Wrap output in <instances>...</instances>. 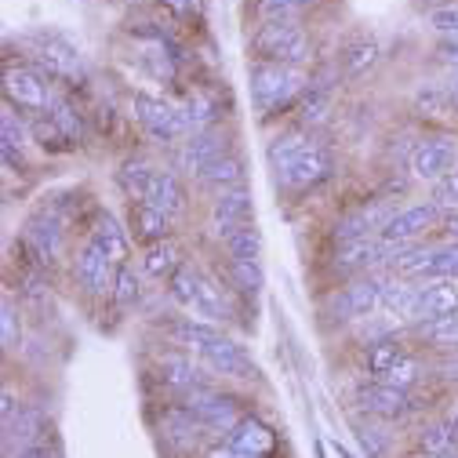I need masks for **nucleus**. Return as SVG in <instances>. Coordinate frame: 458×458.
I'll list each match as a JSON object with an SVG mask.
<instances>
[{"mask_svg": "<svg viewBox=\"0 0 458 458\" xmlns=\"http://www.w3.org/2000/svg\"><path fill=\"white\" fill-rule=\"evenodd\" d=\"M222 248L229 259H262V233H259V225H241L233 229L229 237H222Z\"/></svg>", "mask_w": 458, "mask_h": 458, "instance_id": "nucleus-40", "label": "nucleus"}, {"mask_svg": "<svg viewBox=\"0 0 458 458\" xmlns=\"http://www.w3.org/2000/svg\"><path fill=\"white\" fill-rule=\"evenodd\" d=\"M146 204H153L167 218H179L186 211V186H182V179L175 175V171H164L160 167L157 171V182H153V190L146 197Z\"/></svg>", "mask_w": 458, "mask_h": 458, "instance_id": "nucleus-29", "label": "nucleus"}, {"mask_svg": "<svg viewBox=\"0 0 458 458\" xmlns=\"http://www.w3.org/2000/svg\"><path fill=\"white\" fill-rule=\"evenodd\" d=\"M444 84H447L451 102H454V113H458V73H447V77H444Z\"/></svg>", "mask_w": 458, "mask_h": 458, "instance_id": "nucleus-58", "label": "nucleus"}, {"mask_svg": "<svg viewBox=\"0 0 458 458\" xmlns=\"http://www.w3.org/2000/svg\"><path fill=\"white\" fill-rule=\"evenodd\" d=\"M444 222V208L429 197V200H415V204H408V208H400L389 222H386V229L378 237H386V241H396V244H419L429 229H437Z\"/></svg>", "mask_w": 458, "mask_h": 458, "instance_id": "nucleus-12", "label": "nucleus"}, {"mask_svg": "<svg viewBox=\"0 0 458 458\" xmlns=\"http://www.w3.org/2000/svg\"><path fill=\"white\" fill-rule=\"evenodd\" d=\"M15 458H51V451H47L44 444H33V447H26V451H19Z\"/></svg>", "mask_w": 458, "mask_h": 458, "instance_id": "nucleus-57", "label": "nucleus"}, {"mask_svg": "<svg viewBox=\"0 0 458 458\" xmlns=\"http://www.w3.org/2000/svg\"><path fill=\"white\" fill-rule=\"evenodd\" d=\"M451 313H458V284H454V280H433V284H422L415 324L433 320V317H451Z\"/></svg>", "mask_w": 458, "mask_h": 458, "instance_id": "nucleus-26", "label": "nucleus"}, {"mask_svg": "<svg viewBox=\"0 0 458 458\" xmlns=\"http://www.w3.org/2000/svg\"><path fill=\"white\" fill-rule=\"evenodd\" d=\"M139 295H142L139 269H131L128 262H124V266H117V280H113V292H109V299L117 302L121 310H128V306H135V302H139Z\"/></svg>", "mask_w": 458, "mask_h": 458, "instance_id": "nucleus-43", "label": "nucleus"}, {"mask_svg": "<svg viewBox=\"0 0 458 458\" xmlns=\"http://www.w3.org/2000/svg\"><path fill=\"white\" fill-rule=\"evenodd\" d=\"M19 411H22V408H19V396H15L12 389L0 393V419H4V426H8V422L19 415Z\"/></svg>", "mask_w": 458, "mask_h": 458, "instance_id": "nucleus-54", "label": "nucleus"}, {"mask_svg": "<svg viewBox=\"0 0 458 458\" xmlns=\"http://www.w3.org/2000/svg\"><path fill=\"white\" fill-rule=\"evenodd\" d=\"M47 117L55 121V128H59L73 146H81L84 139H88V128H84V117H81V109L77 106H70L66 98H59L55 102V109L47 113Z\"/></svg>", "mask_w": 458, "mask_h": 458, "instance_id": "nucleus-41", "label": "nucleus"}, {"mask_svg": "<svg viewBox=\"0 0 458 458\" xmlns=\"http://www.w3.org/2000/svg\"><path fill=\"white\" fill-rule=\"evenodd\" d=\"M415 335L426 342V346L447 353V350H458V313L451 317H433V320H422V324H411Z\"/></svg>", "mask_w": 458, "mask_h": 458, "instance_id": "nucleus-37", "label": "nucleus"}, {"mask_svg": "<svg viewBox=\"0 0 458 458\" xmlns=\"http://www.w3.org/2000/svg\"><path fill=\"white\" fill-rule=\"evenodd\" d=\"M440 225H444L447 241H451V244H458V215H444V222H440Z\"/></svg>", "mask_w": 458, "mask_h": 458, "instance_id": "nucleus-56", "label": "nucleus"}, {"mask_svg": "<svg viewBox=\"0 0 458 458\" xmlns=\"http://www.w3.org/2000/svg\"><path fill=\"white\" fill-rule=\"evenodd\" d=\"M251 84V102L262 117H280L284 109L299 106V98L310 88V70L306 66H284V63H255L248 73Z\"/></svg>", "mask_w": 458, "mask_h": 458, "instance_id": "nucleus-2", "label": "nucleus"}, {"mask_svg": "<svg viewBox=\"0 0 458 458\" xmlns=\"http://www.w3.org/2000/svg\"><path fill=\"white\" fill-rule=\"evenodd\" d=\"M73 280L77 288L91 299H102L113 292V280H117V262L106 259L91 241H84L73 255Z\"/></svg>", "mask_w": 458, "mask_h": 458, "instance_id": "nucleus-14", "label": "nucleus"}, {"mask_svg": "<svg viewBox=\"0 0 458 458\" xmlns=\"http://www.w3.org/2000/svg\"><path fill=\"white\" fill-rule=\"evenodd\" d=\"M378 310H382V276L378 273L350 276L320 306V313L335 324H360V320H371Z\"/></svg>", "mask_w": 458, "mask_h": 458, "instance_id": "nucleus-4", "label": "nucleus"}, {"mask_svg": "<svg viewBox=\"0 0 458 458\" xmlns=\"http://www.w3.org/2000/svg\"><path fill=\"white\" fill-rule=\"evenodd\" d=\"M30 131H33V139L40 142V149H51V153H66V149H77L59 128H55V121L47 117V113H40V117L30 124Z\"/></svg>", "mask_w": 458, "mask_h": 458, "instance_id": "nucleus-47", "label": "nucleus"}, {"mask_svg": "<svg viewBox=\"0 0 458 458\" xmlns=\"http://www.w3.org/2000/svg\"><path fill=\"white\" fill-rule=\"evenodd\" d=\"M88 241L106 255V259H113L117 266H124L128 262V251H131V241H128V229L113 218L109 211H102L98 218H95V225H91V233H88Z\"/></svg>", "mask_w": 458, "mask_h": 458, "instance_id": "nucleus-23", "label": "nucleus"}, {"mask_svg": "<svg viewBox=\"0 0 458 458\" xmlns=\"http://www.w3.org/2000/svg\"><path fill=\"white\" fill-rule=\"evenodd\" d=\"M204 433L208 429L190 415L186 404H175V408H167L160 415V440H164L167 451H175V454H193L200 447Z\"/></svg>", "mask_w": 458, "mask_h": 458, "instance_id": "nucleus-20", "label": "nucleus"}, {"mask_svg": "<svg viewBox=\"0 0 458 458\" xmlns=\"http://www.w3.org/2000/svg\"><path fill=\"white\" fill-rule=\"evenodd\" d=\"M454 447H458V429H454L451 419H447V422H433V426H426V429L419 433V451H422L426 458L451 454Z\"/></svg>", "mask_w": 458, "mask_h": 458, "instance_id": "nucleus-39", "label": "nucleus"}, {"mask_svg": "<svg viewBox=\"0 0 458 458\" xmlns=\"http://www.w3.org/2000/svg\"><path fill=\"white\" fill-rule=\"evenodd\" d=\"M131 117L135 124L160 146H171V142H182L186 139V128H182V117H179V106H171L167 98H157L149 91H135L131 95Z\"/></svg>", "mask_w": 458, "mask_h": 458, "instance_id": "nucleus-9", "label": "nucleus"}, {"mask_svg": "<svg viewBox=\"0 0 458 458\" xmlns=\"http://www.w3.org/2000/svg\"><path fill=\"white\" fill-rule=\"evenodd\" d=\"M357 444L364 447V454L368 458H386V451H389V433L386 429H378V426H357Z\"/></svg>", "mask_w": 458, "mask_h": 458, "instance_id": "nucleus-49", "label": "nucleus"}, {"mask_svg": "<svg viewBox=\"0 0 458 458\" xmlns=\"http://www.w3.org/2000/svg\"><path fill=\"white\" fill-rule=\"evenodd\" d=\"M364 237H378L371 229V222H368V215H364V208H350L346 215H338L331 222V241L335 244H350V241H364Z\"/></svg>", "mask_w": 458, "mask_h": 458, "instance_id": "nucleus-38", "label": "nucleus"}, {"mask_svg": "<svg viewBox=\"0 0 458 458\" xmlns=\"http://www.w3.org/2000/svg\"><path fill=\"white\" fill-rule=\"evenodd\" d=\"M306 142H310V131H302V128H288V131H280V135L266 146V160H269V167L284 164L292 153H299Z\"/></svg>", "mask_w": 458, "mask_h": 458, "instance_id": "nucleus-44", "label": "nucleus"}, {"mask_svg": "<svg viewBox=\"0 0 458 458\" xmlns=\"http://www.w3.org/2000/svg\"><path fill=\"white\" fill-rule=\"evenodd\" d=\"M117 4H128V8H139V4H149V0H117Z\"/></svg>", "mask_w": 458, "mask_h": 458, "instance_id": "nucleus-59", "label": "nucleus"}, {"mask_svg": "<svg viewBox=\"0 0 458 458\" xmlns=\"http://www.w3.org/2000/svg\"><path fill=\"white\" fill-rule=\"evenodd\" d=\"M378 55H382V47H378V40H375V37H357V40H350V44H346V51H342V59H338L342 77H346V81H360L364 73H371V70H375Z\"/></svg>", "mask_w": 458, "mask_h": 458, "instance_id": "nucleus-33", "label": "nucleus"}, {"mask_svg": "<svg viewBox=\"0 0 458 458\" xmlns=\"http://www.w3.org/2000/svg\"><path fill=\"white\" fill-rule=\"evenodd\" d=\"M451 422H454V429H458V411H454V415H451Z\"/></svg>", "mask_w": 458, "mask_h": 458, "instance_id": "nucleus-61", "label": "nucleus"}, {"mask_svg": "<svg viewBox=\"0 0 458 458\" xmlns=\"http://www.w3.org/2000/svg\"><path fill=\"white\" fill-rule=\"evenodd\" d=\"M422 378H426V364H422L419 357H411V353H408L404 360H400L393 371H386V375H382V382H386V386H393V389H400V393H411Z\"/></svg>", "mask_w": 458, "mask_h": 458, "instance_id": "nucleus-42", "label": "nucleus"}, {"mask_svg": "<svg viewBox=\"0 0 458 458\" xmlns=\"http://www.w3.org/2000/svg\"><path fill=\"white\" fill-rule=\"evenodd\" d=\"M458 167V139L454 135H422L411 153H408V179L411 182H426L437 186L440 179H447L451 171Z\"/></svg>", "mask_w": 458, "mask_h": 458, "instance_id": "nucleus-6", "label": "nucleus"}, {"mask_svg": "<svg viewBox=\"0 0 458 458\" xmlns=\"http://www.w3.org/2000/svg\"><path fill=\"white\" fill-rule=\"evenodd\" d=\"M437 59L447 66V73H458V37L437 44Z\"/></svg>", "mask_w": 458, "mask_h": 458, "instance_id": "nucleus-51", "label": "nucleus"}, {"mask_svg": "<svg viewBox=\"0 0 458 458\" xmlns=\"http://www.w3.org/2000/svg\"><path fill=\"white\" fill-rule=\"evenodd\" d=\"M335 454H338V458H353V454H350L346 447H338V444H335Z\"/></svg>", "mask_w": 458, "mask_h": 458, "instance_id": "nucleus-60", "label": "nucleus"}, {"mask_svg": "<svg viewBox=\"0 0 458 458\" xmlns=\"http://www.w3.org/2000/svg\"><path fill=\"white\" fill-rule=\"evenodd\" d=\"M426 26L433 30L437 40H454V37H458V0L437 4V8L426 15Z\"/></svg>", "mask_w": 458, "mask_h": 458, "instance_id": "nucleus-46", "label": "nucleus"}, {"mask_svg": "<svg viewBox=\"0 0 458 458\" xmlns=\"http://www.w3.org/2000/svg\"><path fill=\"white\" fill-rule=\"evenodd\" d=\"M251 218H255V197L248 186L211 193V225L218 237H229L233 229L251 225Z\"/></svg>", "mask_w": 458, "mask_h": 458, "instance_id": "nucleus-17", "label": "nucleus"}, {"mask_svg": "<svg viewBox=\"0 0 458 458\" xmlns=\"http://www.w3.org/2000/svg\"><path fill=\"white\" fill-rule=\"evenodd\" d=\"M248 47L255 55V63L306 66L313 59V40L306 22H255Z\"/></svg>", "mask_w": 458, "mask_h": 458, "instance_id": "nucleus-3", "label": "nucleus"}, {"mask_svg": "<svg viewBox=\"0 0 458 458\" xmlns=\"http://www.w3.org/2000/svg\"><path fill=\"white\" fill-rule=\"evenodd\" d=\"M411 106H415L419 117L437 121V124H447L451 117H458L454 102H451V91H447L444 81H422V84L415 88V95H411Z\"/></svg>", "mask_w": 458, "mask_h": 458, "instance_id": "nucleus-24", "label": "nucleus"}, {"mask_svg": "<svg viewBox=\"0 0 458 458\" xmlns=\"http://www.w3.org/2000/svg\"><path fill=\"white\" fill-rule=\"evenodd\" d=\"M157 371H160V382L167 389H175L179 396H190L197 389H208L211 386V371L200 357L186 353V350H171V353H160L157 357Z\"/></svg>", "mask_w": 458, "mask_h": 458, "instance_id": "nucleus-13", "label": "nucleus"}, {"mask_svg": "<svg viewBox=\"0 0 458 458\" xmlns=\"http://www.w3.org/2000/svg\"><path fill=\"white\" fill-rule=\"evenodd\" d=\"M225 444L237 447V451H244V454H251V458H269L273 447H276V433H273L262 419L244 415V419L233 426V433H225Z\"/></svg>", "mask_w": 458, "mask_h": 458, "instance_id": "nucleus-21", "label": "nucleus"}, {"mask_svg": "<svg viewBox=\"0 0 458 458\" xmlns=\"http://www.w3.org/2000/svg\"><path fill=\"white\" fill-rule=\"evenodd\" d=\"M197 182H200L204 190H211V193L237 190V186H244V182H248V164H244V157H241V153H229V157L215 160L208 171H200Z\"/></svg>", "mask_w": 458, "mask_h": 458, "instance_id": "nucleus-28", "label": "nucleus"}, {"mask_svg": "<svg viewBox=\"0 0 458 458\" xmlns=\"http://www.w3.org/2000/svg\"><path fill=\"white\" fill-rule=\"evenodd\" d=\"M353 400H357V408H360L364 415H375V419H382V422L404 419V415L411 411V400H408V393H400V389L386 386L382 378L357 386V396H353Z\"/></svg>", "mask_w": 458, "mask_h": 458, "instance_id": "nucleus-18", "label": "nucleus"}, {"mask_svg": "<svg viewBox=\"0 0 458 458\" xmlns=\"http://www.w3.org/2000/svg\"><path fill=\"white\" fill-rule=\"evenodd\" d=\"M179 117H182L186 135L218 128V98H215L211 91H190V95L179 102Z\"/></svg>", "mask_w": 458, "mask_h": 458, "instance_id": "nucleus-27", "label": "nucleus"}, {"mask_svg": "<svg viewBox=\"0 0 458 458\" xmlns=\"http://www.w3.org/2000/svg\"><path fill=\"white\" fill-rule=\"evenodd\" d=\"M157 164L153 160H146V157H128L124 164H121V171H117V182H121V190H124V197L128 200H146L149 197V190H153V182H157Z\"/></svg>", "mask_w": 458, "mask_h": 458, "instance_id": "nucleus-31", "label": "nucleus"}, {"mask_svg": "<svg viewBox=\"0 0 458 458\" xmlns=\"http://www.w3.org/2000/svg\"><path fill=\"white\" fill-rule=\"evenodd\" d=\"M33 59L37 66L47 73V77H63V81H84V59H81V51L63 40V37H55V33H40L37 37V51H33Z\"/></svg>", "mask_w": 458, "mask_h": 458, "instance_id": "nucleus-15", "label": "nucleus"}, {"mask_svg": "<svg viewBox=\"0 0 458 458\" xmlns=\"http://www.w3.org/2000/svg\"><path fill=\"white\" fill-rule=\"evenodd\" d=\"M324 0H251L255 22H306Z\"/></svg>", "mask_w": 458, "mask_h": 458, "instance_id": "nucleus-25", "label": "nucleus"}, {"mask_svg": "<svg viewBox=\"0 0 458 458\" xmlns=\"http://www.w3.org/2000/svg\"><path fill=\"white\" fill-rule=\"evenodd\" d=\"M218 335H222L218 324H208V320H200V317H175V320L167 324L171 346H179V350H186V353H193V357H200Z\"/></svg>", "mask_w": 458, "mask_h": 458, "instance_id": "nucleus-22", "label": "nucleus"}, {"mask_svg": "<svg viewBox=\"0 0 458 458\" xmlns=\"http://www.w3.org/2000/svg\"><path fill=\"white\" fill-rule=\"evenodd\" d=\"M4 102H12L15 109H30V113H51L55 109V91H51V77L40 66H8L4 70Z\"/></svg>", "mask_w": 458, "mask_h": 458, "instance_id": "nucleus-10", "label": "nucleus"}, {"mask_svg": "<svg viewBox=\"0 0 458 458\" xmlns=\"http://www.w3.org/2000/svg\"><path fill=\"white\" fill-rule=\"evenodd\" d=\"M433 200L444 208V215H458V167L433 186Z\"/></svg>", "mask_w": 458, "mask_h": 458, "instance_id": "nucleus-50", "label": "nucleus"}, {"mask_svg": "<svg viewBox=\"0 0 458 458\" xmlns=\"http://www.w3.org/2000/svg\"><path fill=\"white\" fill-rule=\"evenodd\" d=\"M157 4H160L164 12H171L175 19H190V15H197V0H157Z\"/></svg>", "mask_w": 458, "mask_h": 458, "instance_id": "nucleus-52", "label": "nucleus"}, {"mask_svg": "<svg viewBox=\"0 0 458 458\" xmlns=\"http://www.w3.org/2000/svg\"><path fill=\"white\" fill-rule=\"evenodd\" d=\"M237 153L233 149V135H229L225 128H208V131H197V135H186L175 149V164L182 175H200V171H208L215 160Z\"/></svg>", "mask_w": 458, "mask_h": 458, "instance_id": "nucleus-11", "label": "nucleus"}, {"mask_svg": "<svg viewBox=\"0 0 458 458\" xmlns=\"http://www.w3.org/2000/svg\"><path fill=\"white\" fill-rule=\"evenodd\" d=\"M225 280L229 288L244 299H259L262 288H266V269L259 259H229L225 262Z\"/></svg>", "mask_w": 458, "mask_h": 458, "instance_id": "nucleus-35", "label": "nucleus"}, {"mask_svg": "<svg viewBox=\"0 0 458 458\" xmlns=\"http://www.w3.org/2000/svg\"><path fill=\"white\" fill-rule=\"evenodd\" d=\"M204 458H251V454H244V451H237V447H229V444H222V447H211Z\"/></svg>", "mask_w": 458, "mask_h": 458, "instance_id": "nucleus-55", "label": "nucleus"}, {"mask_svg": "<svg viewBox=\"0 0 458 458\" xmlns=\"http://www.w3.org/2000/svg\"><path fill=\"white\" fill-rule=\"evenodd\" d=\"M167 295L175 306H182L186 313L208 320V324H222L233 317V299L229 288H222V280L211 276L208 269H200L197 262H182L167 280Z\"/></svg>", "mask_w": 458, "mask_h": 458, "instance_id": "nucleus-1", "label": "nucleus"}, {"mask_svg": "<svg viewBox=\"0 0 458 458\" xmlns=\"http://www.w3.org/2000/svg\"><path fill=\"white\" fill-rule=\"evenodd\" d=\"M0 346H4V353H15L22 346V317L12 299L0 302Z\"/></svg>", "mask_w": 458, "mask_h": 458, "instance_id": "nucleus-45", "label": "nucleus"}, {"mask_svg": "<svg viewBox=\"0 0 458 458\" xmlns=\"http://www.w3.org/2000/svg\"><path fill=\"white\" fill-rule=\"evenodd\" d=\"M182 404L190 408V415H193L208 433H218V437L233 433V426L244 419V404H241V396L225 393V389H215V386H208V389H197V393L182 396Z\"/></svg>", "mask_w": 458, "mask_h": 458, "instance_id": "nucleus-7", "label": "nucleus"}, {"mask_svg": "<svg viewBox=\"0 0 458 458\" xmlns=\"http://www.w3.org/2000/svg\"><path fill=\"white\" fill-rule=\"evenodd\" d=\"M0 135H4V146H15V149H22L26 139L33 135V131H26V124L12 102H4V109H0Z\"/></svg>", "mask_w": 458, "mask_h": 458, "instance_id": "nucleus-48", "label": "nucleus"}, {"mask_svg": "<svg viewBox=\"0 0 458 458\" xmlns=\"http://www.w3.org/2000/svg\"><path fill=\"white\" fill-rule=\"evenodd\" d=\"M171 222L164 211H157L153 204L146 200H135L131 204V237L142 241V244H157V241H167L171 237Z\"/></svg>", "mask_w": 458, "mask_h": 458, "instance_id": "nucleus-30", "label": "nucleus"}, {"mask_svg": "<svg viewBox=\"0 0 458 458\" xmlns=\"http://www.w3.org/2000/svg\"><path fill=\"white\" fill-rule=\"evenodd\" d=\"M200 360L208 364L211 375H225V378H259V364L251 360V353L241 346V342H233L229 335H218L211 346L200 353Z\"/></svg>", "mask_w": 458, "mask_h": 458, "instance_id": "nucleus-16", "label": "nucleus"}, {"mask_svg": "<svg viewBox=\"0 0 458 458\" xmlns=\"http://www.w3.org/2000/svg\"><path fill=\"white\" fill-rule=\"evenodd\" d=\"M408 357V346H404V338L400 335H386V338H378V342H368V353H364V368H368V375H375V378H382L386 371H393L400 360Z\"/></svg>", "mask_w": 458, "mask_h": 458, "instance_id": "nucleus-36", "label": "nucleus"}, {"mask_svg": "<svg viewBox=\"0 0 458 458\" xmlns=\"http://www.w3.org/2000/svg\"><path fill=\"white\" fill-rule=\"evenodd\" d=\"M182 244L179 241H157V244H146L142 251V273L153 276V280H171V273H175L182 266Z\"/></svg>", "mask_w": 458, "mask_h": 458, "instance_id": "nucleus-34", "label": "nucleus"}, {"mask_svg": "<svg viewBox=\"0 0 458 458\" xmlns=\"http://www.w3.org/2000/svg\"><path fill=\"white\" fill-rule=\"evenodd\" d=\"M437 371H440V378L458 382V350H447V353L437 360Z\"/></svg>", "mask_w": 458, "mask_h": 458, "instance_id": "nucleus-53", "label": "nucleus"}, {"mask_svg": "<svg viewBox=\"0 0 458 458\" xmlns=\"http://www.w3.org/2000/svg\"><path fill=\"white\" fill-rule=\"evenodd\" d=\"M331 171H335L331 153L317 142H306L299 153H292L284 164L273 167V186L284 190V193H306V190L320 186Z\"/></svg>", "mask_w": 458, "mask_h": 458, "instance_id": "nucleus-5", "label": "nucleus"}, {"mask_svg": "<svg viewBox=\"0 0 458 458\" xmlns=\"http://www.w3.org/2000/svg\"><path fill=\"white\" fill-rule=\"evenodd\" d=\"M40 433H44V411L33 408V404H26V408L4 426V451H8V454H12V447H15V454L26 451V447L37 444Z\"/></svg>", "mask_w": 458, "mask_h": 458, "instance_id": "nucleus-32", "label": "nucleus"}, {"mask_svg": "<svg viewBox=\"0 0 458 458\" xmlns=\"http://www.w3.org/2000/svg\"><path fill=\"white\" fill-rule=\"evenodd\" d=\"M419 295H422V284L419 280H408V276H400V273H386L382 276V313L393 324H415Z\"/></svg>", "mask_w": 458, "mask_h": 458, "instance_id": "nucleus-19", "label": "nucleus"}, {"mask_svg": "<svg viewBox=\"0 0 458 458\" xmlns=\"http://www.w3.org/2000/svg\"><path fill=\"white\" fill-rule=\"evenodd\" d=\"M440 458H458V451H451V454H440Z\"/></svg>", "mask_w": 458, "mask_h": 458, "instance_id": "nucleus-62", "label": "nucleus"}, {"mask_svg": "<svg viewBox=\"0 0 458 458\" xmlns=\"http://www.w3.org/2000/svg\"><path fill=\"white\" fill-rule=\"evenodd\" d=\"M26 251H30V262L33 269H47L63 259V248H66V225L63 218L55 215L51 208L37 211L33 218H26L22 225V241H19Z\"/></svg>", "mask_w": 458, "mask_h": 458, "instance_id": "nucleus-8", "label": "nucleus"}]
</instances>
